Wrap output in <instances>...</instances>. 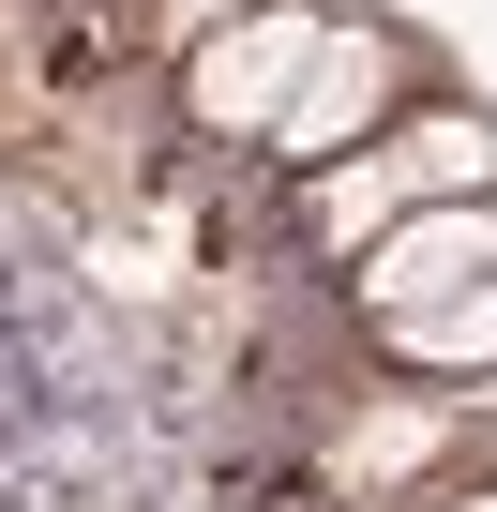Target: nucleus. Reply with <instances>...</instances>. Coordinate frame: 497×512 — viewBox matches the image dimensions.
<instances>
[{
    "label": "nucleus",
    "mask_w": 497,
    "mask_h": 512,
    "mask_svg": "<svg viewBox=\"0 0 497 512\" xmlns=\"http://www.w3.org/2000/svg\"><path fill=\"white\" fill-rule=\"evenodd\" d=\"M452 196H497V121H482L467 91H422V106H407L377 151H347V166L287 181V241L317 256V272H347L377 226H407V211H452Z\"/></svg>",
    "instance_id": "1"
},
{
    "label": "nucleus",
    "mask_w": 497,
    "mask_h": 512,
    "mask_svg": "<svg viewBox=\"0 0 497 512\" xmlns=\"http://www.w3.org/2000/svg\"><path fill=\"white\" fill-rule=\"evenodd\" d=\"M317 46H332V0H257V16L196 31V46L166 61L181 136H196V151H257V136L287 121V91L317 76Z\"/></svg>",
    "instance_id": "2"
},
{
    "label": "nucleus",
    "mask_w": 497,
    "mask_h": 512,
    "mask_svg": "<svg viewBox=\"0 0 497 512\" xmlns=\"http://www.w3.org/2000/svg\"><path fill=\"white\" fill-rule=\"evenodd\" d=\"M422 91H437V76H422V46H407L392 16H332V46H317V76L287 91V121L257 136V166H272V181H317V166L377 151Z\"/></svg>",
    "instance_id": "3"
},
{
    "label": "nucleus",
    "mask_w": 497,
    "mask_h": 512,
    "mask_svg": "<svg viewBox=\"0 0 497 512\" xmlns=\"http://www.w3.org/2000/svg\"><path fill=\"white\" fill-rule=\"evenodd\" d=\"M332 287H347V317H362V332H377V317H422V302H452V287H497V196H452V211L377 226Z\"/></svg>",
    "instance_id": "4"
},
{
    "label": "nucleus",
    "mask_w": 497,
    "mask_h": 512,
    "mask_svg": "<svg viewBox=\"0 0 497 512\" xmlns=\"http://www.w3.org/2000/svg\"><path fill=\"white\" fill-rule=\"evenodd\" d=\"M362 347H377L392 392H482V377H497V287H452V302H422V317H377Z\"/></svg>",
    "instance_id": "5"
},
{
    "label": "nucleus",
    "mask_w": 497,
    "mask_h": 512,
    "mask_svg": "<svg viewBox=\"0 0 497 512\" xmlns=\"http://www.w3.org/2000/svg\"><path fill=\"white\" fill-rule=\"evenodd\" d=\"M226 16H257V0H151V61H181V46L226 31Z\"/></svg>",
    "instance_id": "6"
},
{
    "label": "nucleus",
    "mask_w": 497,
    "mask_h": 512,
    "mask_svg": "<svg viewBox=\"0 0 497 512\" xmlns=\"http://www.w3.org/2000/svg\"><path fill=\"white\" fill-rule=\"evenodd\" d=\"M392 512H497V467L467 452V467H437V482H422V497H392Z\"/></svg>",
    "instance_id": "7"
}]
</instances>
